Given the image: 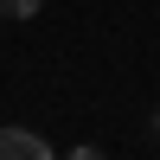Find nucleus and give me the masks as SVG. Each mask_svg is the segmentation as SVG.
I'll return each instance as SVG.
<instances>
[{
	"label": "nucleus",
	"instance_id": "nucleus-1",
	"mask_svg": "<svg viewBox=\"0 0 160 160\" xmlns=\"http://www.w3.org/2000/svg\"><path fill=\"white\" fill-rule=\"evenodd\" d=\"M0 160H51V141L32 128H0Z\"/></svg>",
	"mask_w": 160,
	"mask_h": 160
},
{
	"label": "nucleus",
	"instance_id": "nucleus-2",
	"mask_svg": "<svg viewBox=\"0 0 160 160\" xmlns=\"http://www.w3.org/2000/svg\"><path fill=\"white\" fill-rule=\"evenodd\" d=\"M45 0H0V19H38Z\"/></svg>",
	"mask_w": 160,
	"mask_h": 160
},
{
	"label": "nucleus",
	"instance_id": "nucleus-3",
	"mask_svg": "<svg viewBox=\"0 0 160 160\" xmlns=\"http://www.w3.org/2000/svg\"><path fill=\"white\" fill-rule=\"evenodd\" d=\"M154 135H160V115H154Z\"/></svg>",
	"mask_w": 160,
	"mask_h": 160
}]
</instances>
